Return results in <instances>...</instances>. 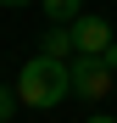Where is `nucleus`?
<instances>
[{"label": "nucleus", "mask_w": 117, "mask_h": 123, "mask_svg": "<svg viewBox=\"0 0 117 123\" xmlns=\"http://www.w3.org/2000/svg\"><path fill=\"white\" fill-rule=\"evenodd\" d=\"M33 6H39V11H45V17H50V23H72V17H78V11H84V0H33Z\"/></svg>", "instance_id": "nucleus-5"}, {"label": "nucleus", "mask_w": 117, "mask_h": 123, "mask_svg": "<svg viewBox=\"0 0 117 123\" xmlns=\"http://www.w3.org/2000/svg\"><path fill=\"white\" fill-rule=\"evenodd\" d=\"M89 123H117V117H111V112H95V117H89Z\"/></svg>", "instance_id": "nucleus-8"}, {"label": "nucleus", "mask_w": 117, "mask_h": 123, "mask_svg": "<svg viewBox=\"0 0 117 123\" xmlns=\"http://www.w3.org/2000/svg\"><path fill=\"white\" fill-rule=\"evenodd\" d=\"M0 6H33V0H0Z\"/></svg>", "instance_id": "nucleus-9"}, {"label": "nucleus", "mask_w": 117, "mask_h": 123, "mask_svg": "<svg viewBox=\"0 0 117 123\" xmlns=\"http://www.w3.org/2000/svg\"><path fill=\"white\" fill-rule=\"evenodd\" d=\"M72 95V67L61 56H28L22 62V73H17V101L33 112H50V106H61V101Z\"/></svg>", "instance_id": "nucleus-1"}, {"label": "nucleus", "mask_w": 117, "mask_h": 123, "mask_svg": "<svg viewBox=\"0 0 117 123\" xmlns=\"http://www.w3.org/2000/svg\"><path fill=\"white\" fill-rule=\"evenodd\" d=\"M67 67H72V95H78V101H106V95H111V84H117V73L106 67L100 56L72 50V62H67Z\"/></svg>", "instance_id": "nucleus-2"}, {"label": "nucleus", "mask_w": 117, "mask_h": 123, "mask_svg": "<svg viewBox=\"0 0 117 123\" xmlns=\"http://www.w3.org/2000/svg\"><path fill=\"white\" fill-rule=\"evenodd\" d=\"M100 62H106V67H111V73H117V39H111V45H106V50H100Z\"/></svg>", "instance_id": "nucleus-7"}, {"label": "nucleus", "mask_w": 117, "mask_h": 123, "mask_svg": "<svg viewBox=\"0 0 117 123\" xmlns=\"http://www.w3.org/2000/svg\"><path fill=\"white\" fill-rule=\"evenodd\" d=\"M39 50H45V56H72V28L67 23H50V34H45V45H39Z\"/></svg>", "instance_id": "nucleus-4"}, {"label": "nucleus", "mask_w": 117, "mask_h": 123, "mask_svg": "<svg viewBox=\"0 0 117 123\" xmlns=\"http://www.w3.org/2000/svg\"><path fill=\"white\" fill-rule=\"evenodd\" d=\"M67 28H72V50H84V56H100V50L111 45V23L95 17V11H78Z\"/></svg>", "instance_id": "nucleus-3"}, {"label": "nucleus", "mask_w": 117, "mask_h": 123, "mask_svg": "<svg viewBox=\"0 0 117 123\" xmlns=\"http://www.w3.org/2000/svg\"><path fill=\"white\" fill-rule=\"evenodd\" d=\"M17 106H22V101H17V84H0V123H11Z\"/></svg>", "instance_id": "nucleus-6"}]
</instances>
